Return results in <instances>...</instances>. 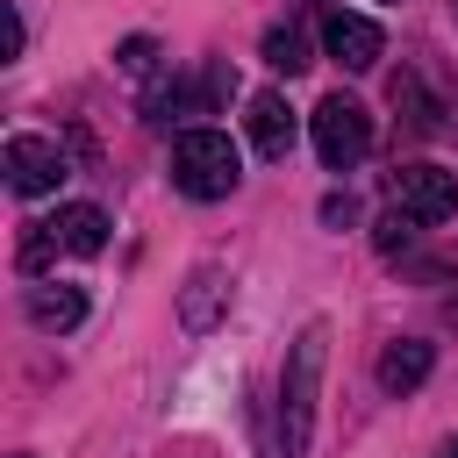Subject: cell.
Here are the masks:
<instances>
[{
    "mask_svg": "<svg viewBox=\"0 0 458 458\" xmlns=\"http://www.w3.org/2000/svg\"><path fill=\"white\" fill-rule=\"evenodd\" d=\"M322 351H329V329H322V322H308V329H301V344H293V358H286V379H279V458H308Z\"/></svg>",
    "mask_w": 458,
    "mask_h": 458,
    "instance_id": "cell-1",
    "label": "cell"
},
{
    "mask_svg": "<svg viewBox=\"0 0 458 458\" xmlns=\"http://www.w3.org/2000/svg\"><path fill=\"white\" fill-rule=\"evenodd\" d=\"M236 179H243V157H236V143L222 129H186L172 143V186L186 200H229Z\"/></svg>",
    "mask_w": 458,
    "mask_h": 458,
    "instance_id": "cell-2",
    "label": "cell"
},
{
    "mask_svg": "<svg viewBox=\"0 0 458 458\" xmlns=\"http://www.w3.org/2000/svg\"><path fill=\"white\" fill-rule=\"evenodd\" d=\"M308 122H315V157H322L329 172H351V165L372 150V114H365L358 100H344V93H329Z\"/></svg>",
    "mask_w": 458,
    "mask_h": 458,
    "instance_id": "cell-3",
    "label": "cell"
},
{
    "mask_svg": "<svg viewBox=\"0 0 458 458\" xmlns=\"http://www.w3.org/2000/svg\"><path fill=\"white\" fill-rule=\"evenodd\" d=\"M386 193H394V208L401 215H415V222H451L458 215V172H444V165H401L394 179H386Z\"/></svg>",
    "mask_w": 458,
    "mask_h": 458,
    "instance_id": "cell-4",
    "label": "cell"
},
{
    "mask_svg": "<svg viewBox=\"0 0 458 458\" xmlns=\"http://www.w3.org/2000/svg\"><path fill=\"white\" fill-rule=\"evenodd\" d=\"M0 172H7V186H14L21 200H36V193H57L72 165H64V150H57L50 136H7Z\"/></svg>",
    "mask_w": 458,
    "mask_h": 458,
    "instance_id": "cell-5",
    "label": "cell"
},
{
    "mask_svg": "<svg viewBox=\"0 0 458 458\" xmlns=\"http://www.w3.org/2000/svg\"><path fill=\"white\" fill-rule=\"evenodd\" d=\"M322 50H329L344 72H372V64L386 57V36H379L372 14H358V7H329V14H322Z\"/></svg>",
    "mask_w": 458,
    "mask_h": 458,
    "instance_id": "cell-6",
    "label": "cell"
},
{
    "mask_svg": "<svg viewBox=\"0 0 458 458\" xmlns=\"http://www.w3.org/2000/svg\"><path fill=\"white\" fill-rule=\"evenodd\" d=\"M243 129H250V143H258L265 157H286V150H293V107H286V93H250Z\"/></svg>",
    "mask_w": 458,
    "mask_h": 458,
    "instance_id": "cell-7",
    "label": "cell"
},
{
    "mask_svg": "<svg viewBox=\"0 0 458 458\" xmlns=\"http://www.w3.org/2000/svg\"><path fill=\"white\" fill-rule=\"evenodd\" d=\"M43 229H50V236H57V250H72V258H100V250H107V215H100V208H86V200L57 208Z\"/></svg>",
    "mask_w": 458,
    "mask_h": 458,
    "instance_id": "cell-8",
    "label": "cell"
},
{
    "mask_svg": "<svg viewBox=\"0 0 458 458\" xmlns=\"http://www.w3.org/2000/svg\"><path fill=\"white\" fill-rule=\"evenodd\" d=\"M29 322L36 329H79L86 322V293L79 286H57V279L50 286H29Z\"/></svg>",
    "mask_w": 458,
    "mask_h": 458,
    "instance_id": "cell-9",
    "label": "cell"
},
{
    "mask_svg": "<svg viewBox=\"0 0 458 458\" xmlns=\"http://www.w3.org/2000/svg\"><path fill=\"white\" fill-rule=\"evenodd\" d=\"M422 379H429V344H422V336H401V344L379 351V386H386V394H408V386H422Z\"/></svg>",
    "mask_w": 458,
    "mask_h": 458,
    "instance_id": "cell-10",
    "label": "cell"
},
{
    "mask_svg": "<svg viewBox=\"0 0 458 458\" xmlns=\"http://www.w3.org/2000/svg\"><path fill=\"white\" fill-rule=\"evenodd\" d=\"M265 64H272V72H286V79H293V72H308V64H315V57H308V36H301L293 21L265 29Z\"/></svg>",
    "mask_w": 458,
    "mask_h": 458,
    "instance_id": "cell-11",
    "label": "cell"
},
{
    "mask_svg": "<svg viewBox=\"0 0 458 458\" xmlns=\"http://www.w3.org/2000/svg\"><path fill=\"white\" fill-rule=\"evenodd\" d=\"M415 229H422V222H415V215H401V208H394V215H386V222H379V250H401V243H408V236H415Z\"/></svg>",
    "mask_w": 458,
    "mask_h": 458,
    "instance_id": "cell-12",
    "label": "cell"
},
{
    "mask_svg": "<svg viewBox=\"0 0 458 458\" xmlns=\"http://www.w3.org/2000/svg\"><path fill=\"white\" fill-rule=\"evenodd\" d=\"M122 64H129V72H150V36H129V43H122Z\"/></svg>",
    "mask_w": 458,
    "mask_h": 458,
    "instance_id": "cell-13",
    "label": "cell"
},
{
    "mask_svg": "<svg viewBox=\"0 0 458 458\" xmlns=\"http://www.w3.org/2000/svg\"><path fill=\"white\" fill-rule=\"evenodd\" d=\"M322 222H358V200L344 193V200H322Z\"/></svg>",
    "mask_w": 458,
    "mask_h": 458,
    "instance_id": "cell-14",
    "label": "cell"
},
{
    "mask_svg": "<svg viewBox=\"0 0 458 458\" xmlns=\"http://www.w3.org/2000/svg\"><path fill=\"white\" fill-rule=\"evenodd\" d=\"M437 458H458V437H451V444H444V451H437Z\"/></svg>",
    "mask_w": 458,
    "mask_h": 458,
    "instance_id": "cell-15",
    "label": "cell"
}]
</instances>
